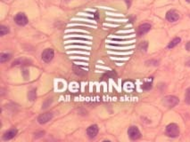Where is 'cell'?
Wrapping results in <instances>:
<instances>
[{"instance_id":"6da1fadb","label":"cell","mask_w":190,"mask_h":142,"mask_svg":"<svg viewBox=\"0 0 190 142\" xmlns=\"http://www.w3.org/2000/svg\"><path fill=\"white\" fill-rule=\"evenodd\" d=\"M166 135L170 138H176L179 135V128L175 124H170L166 127Z\"/></svg>"},{"instance_id":"7a4b0ae2","label":"cell","mask_w":190,"mask_h":142,"mask_svg":"<svg viewBox=\"0 0 190 142\" xmlns=\"http://www.w3.org/2000/svg\"><path fill=\"white\" fill-rule=\"evenodd\" d=\"M163 105L167 108H173L175 106H177L179 104V100L177 97L175 96H166L164 99H163Z\"/></svg>"},{"instance_id":"3957f363","label":"cell","mask_w":190,"mask_h":142,"mask_svg":"<svg viewBox=\"0 0 190 142\" xmlns=\"http://www.w3.org/2000/svg\"><path fill=\"white\" fill-rule=\"evenodd\" d=\"M128 134L132 140H137L141 137V133L139 132L138 128L136 126H131L128 131Z\"/></svg>"},{"instance_id":"277c9868","label":"cell","mask_w":190,"mask_h":142,"mask_svg":"<svg viewBox=\"0 0 190 142\" xmlns=\"http://www.w3.org/2000/svg\"><path fill=\"white\" fill-rule=\"evenodd\" d=\"M14 21L16 22V24L20 26H25L28 23V18L23 13H17L14 17Z\"/></svg>"},{"instance_id":"5b68a950","label":"cell","mask_w":190,"mask_h":142,"mask_svg":"<svg viewBox=\"0 0 190 142\" xmlns=\"http://www.w3.org/2000/svg\"><path fill=\"white\" fill-rule=\"evenodd\" d=\"M42 60L45 62H50L54 56V53L53 49H46L42 53Z\"/></svg>"},{"instance_id":"8992f818","label":"cell","mask_w":190,"mask_h":142,"mask_svg":"<svg viewBox=\"0 0 190 142\" xmlns=\"http://www.w3.org/2000/svg\"><path fill=\"white\" fill-rule=\"evenodd\" d=\"M53 113L51 112H47L45 114H42L38 117V122L40 124H47L48 122H49L52 118H53Z\"/></svg>"},{"instance_id":"52a82bcc","label":"cell","mask_w":190,"mask_h":142,"mask_svg":"<svg viewBox=\"0 0 190 142\" xmlns=\"http://www.w3.org/2000/svg\"><path fill=\"white\" fill-rule=\"evenodd\" d=\"M166 19L170 22H175L179 19V13L176 10H170L166 13Z\"/></svg>"},{"instance_id":"ba28073f","label":"cell","mask_w":190,"mask_h":142,"mask_svg":"<svg viewBox=\"0 0 190 142\" xmlns=\"http://www.w3.org/2000/svg\"><path fill=\"white\" fill-rule=\"evenodd\" d=\"M98 132H99V129H98V125L97 124H93V125L87 128V134L88 137L93 139V138H95L98 135Z\"/></svg>"},{"instance_id":"9c48e42d","label":"cell","mask_w":190,"mask_h":142,"mask_svg":"<svg viewBox=\"0 0 190 142\" xmlns=\"http://www.w3.org/2000/svg\"><path fill=\"white\" fill-rule=\"evenodd\" d=\"M150 29H151V25L149 23H144V24H142V25L138 27L137 35L138 36H143V35H145L146 33L149 31Z\"/></svg>"},{"instance_id":"30bf717a","label":"cell","mask_w":190,"mask_h":142,"mask_svg":"<svg viewBox=\"0 0 190 142\" xmlns=\"http://www.w3.org/2000/svg\"><path fill=\"white\" fill-rule=\"evenodd\" d=\"M16 134H17V130L16 129H14V128H13V129H10V130H8L7 132H6L5 133H4L3 139H4L5 140H10V139H12L13 138L15 137Z\"/></svg>"},{"instance_id":"8fae6325","label":"cell","mask_w":190,"mask_h":142,"mask_svg":"<svg viewBox=\"0 0 190 142\" xmlns=\"http://www.w3.org/2000/svg\"><path fill=\"white\" fill-rule=\"evenodd\" d=\"M181 41V39L179 38V37H176V38H174L172 41H170V43H169L168 45V48L169 49H171V48H174L176 45H178L179 43Z\"/></svg>"},{"instance_id":"7c38bea8","label":"cell","mask_w":190,"mask_h":142,"mask_svg":"<svg viewBox=\"0 0 190 142\" xmlns=\"http://www.w3.org/2000/svg\"><path fill=\"white\" fill-rule=\"evenodd\" d=\"M10 59H11V55H10V54H8V53H2L1 56H0V62H1V63L6 62V61H8Z\"/></svg>"},{"instance_id":"4fadbf2b","label":"cell","mask_w":190,"mask_h":142,"mask_svg":"<svg viewBox=\"0 0 190 142\" xmlns=\"http://www.w3.org/2000/svg\"><path fill=\"white\" fill-rule=\"evenodd\" d=\"M7 33H9V29L6 26L0 27V35L1 36H5Z\"/></svg>"},{"instance_id":"5bb4252c","label":"cell","mask_w":190,"mask_h":142,"mask_svg":"<svg viewBox=\"0 0 190 142\" xmlns=\"http://www.w3.org/2000/svg\"><path fill=\"white\" fill-rule=\"evenodd\" d=\"M185 101L187 104L190 105V88L187 90L186 92V95H185Z\"/></svg>"},{"instance_id":"9a60e30c","label":"cell","mask_w":190,"mask_h":142,"mask_svg":"<svg viewBox=\"0 0 190 142\" xmlns=\"http://www.w3.org/2000/svg\"><path fill=\"white\" fill-rule=\"evenodd\" d=\"M28 96H29V99L31 100H35V99H36V90H31V91L29 92V95H28Z\"/></svg>"},{"instance_id":"2e32d148","label":"cell","mask_w":190,"mask_h":142,"mask_svg":"<svg viewBox=\"0 0 190 142\" xmlns=\"http://www.w3.org/2000/svg\"><path fill=\"white\" fill-rule=\"evenodd\" d=\"M143 89L144 90H150L152 88V83L151 82H147V83H145L143 84Z\"/></svg>"},{"instance_id":"e0dca14e","label":"cell","mask_w":190,"mask_h":142,"mask_svg":"<svg viewBox=\"0 0 190 142\" xmlns=\"http://www.w3.org/2000/svg\"><path fill=\"white\" fill-rule=\"evenodd\" d=\"M147 46H148V44H147V42H142L141 45H139V48H140V50H142V51H147Z\"/></svg>"},{"instance_id":"ac0fdd59","label":"cell","mask_w":190,"mask_h":142,"mask_svg":"<svg viewBox=\"0 0 190 142\" xmlns=\"http://www.w3.org/2000/svg\"><path fill=\"white\" fill-rule=\"evenodd\" d=\"M186 49H187V51H190V42H188L186 45Z\"/></svg>"},{"instance_id":"d6986e66","label":"cell","mask_w":190,"mask_h":142,"mask_svg":"<svg viewBox=\"0 0 190 142\" xmlns=\"http://www.w3.org/2000/svg\"><path fill=\"white\" fill-rule=\"evenodd\" d=\"M187 2H188V3H190V0H186Z\"/></svg>"},{"instance_id":"ffe728a7","label":"cell","mask_w":190,"mask_h":142,"mask_svg":"<svg viewBox=\"0 0 190 142\" xmlns=\"http://www.w3.org/2000/svg\"><path fill=\"white\" fill-rule=\"evenodd\" d=\"M2 1H6V0H2Z\"/></svg>"}]
</instances>
